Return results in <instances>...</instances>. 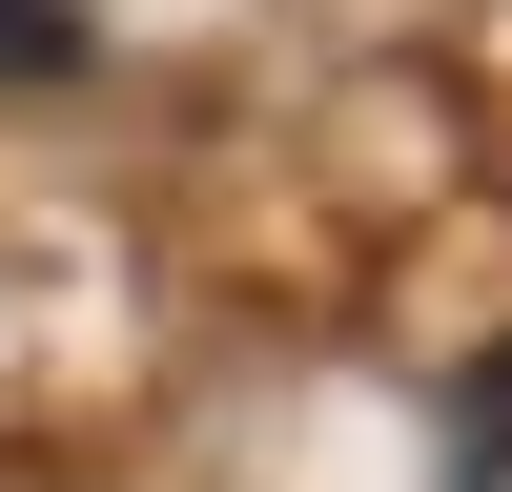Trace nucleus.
Returning <instances> with one entry per match:
<instances>
[{"mask_svg": "<svg viewBox=\"0 0 512 492\" xmlns=\"http://www.w3.org/2000/svg\"><path fill=\"white\" fill-rule=\"evenodd\" d=\"M451 492H512V349L451 369Z\"/></svg>", "mask_w": 512, "mask_h": 492, "instance_id": "nucleus-1", "label": "nucleus"}, {"mask_svg": "<svg viewBox=\"0 0 512 492\" xmlns=\"http://www.w3.org/2000/svg\"><path fill=\"white\" fill-rule=\"evenodd\" d=\"M0 82H82V0H0Z\"/></svg>", "mask_w": 512, "mask_h": 492, "instance_id": "nucleus-2", "label": "nucleus"}]
</instances>
